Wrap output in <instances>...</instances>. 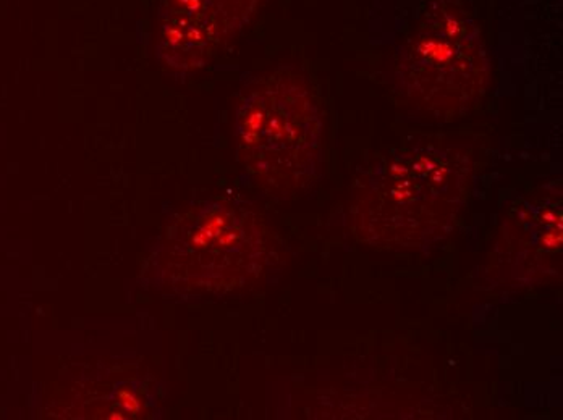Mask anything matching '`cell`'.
Instances as JSON below:
<instances>
[{
	"instance_id": "1",
	"label": "cell",
	"mask_w": 563,
	"mask_h": 420,
	"mask_svg": "<svg viewBox=\"0 0 563 420\" xmlns=\"http://www.w3.org/2000/svg\"><path fill=\"white\" fill-rule=\"evenodd\" d=\"M319 135L312 97L288 76H274L253 91L238 113L241 157L259 171L287 176L309 168Z\"/></svg>"
}]
</instances>
